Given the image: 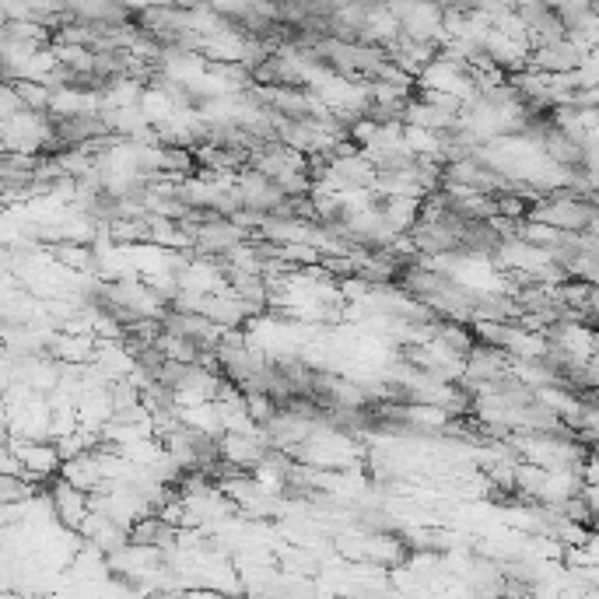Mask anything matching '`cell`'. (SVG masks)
<instances>
[{"instance_id":"obj_1","label":"cell","mask_w":599,"mask_h":599,"mask_svg":"<svg viewBox=\"0 0 599 599\" xmlns=\"http://www.w3.org/2000/svg\"><path fill=\"white\" fill-rule=\"evenodd\" d=\"M585 57H589V50L578 46L571 36H564V39H554V43H536L533 50H529L526 67L536 74H547V78H557V74L582 71Z\"/></svg>"}]
</instances>
